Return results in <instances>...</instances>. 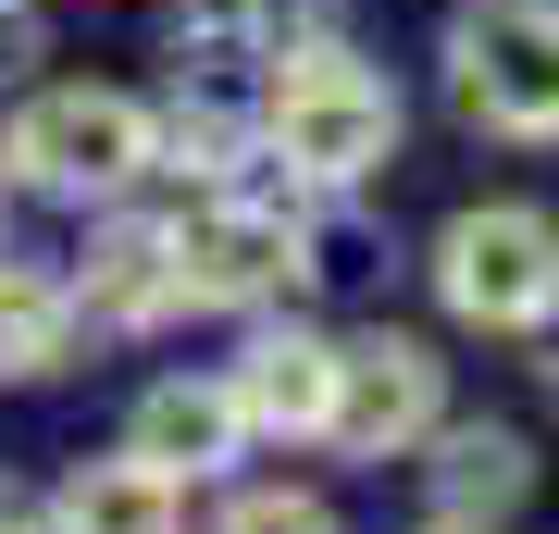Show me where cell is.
I'll return each mask as SVG.
<instances>
[{
  "label": "cell",
  "mask_w": 559,
  "mask_h": 534,
  "mask_svg": "<svg viewBox=\"0 0 559 534\" xmlns=\"http://www.w3.org/2000/svg\"><path fill=\"white\" fill-rule=\"evenodd\" d=\"M274 150H286V175H311V187H360L385 150H399V99H385V75L348 62V50H286Z\"/></svg>",
  "instance_id": "1"
},
{
  "label": "cell",
  "mask_w": 559,
  "mask_h": 534,
  "mask_svg": "<svg viewBox=\"0 0 559 534\" xmlns=\"http://www.w3.org/2000/svg\"><path fill=\"white\" fill-rule=\"evenodd\" d=\"M436 298L485 336H522V323L559 311V224L522 212V199H485L436 237Z\"/></svg>",
  "instance_id": "2"
},
{
  "label": "cell",
  "mask_w": 559,
  "mask_h": 534,
  "mask_svg": "<svg viewBox=\"0 0 559 534\" xmlns=\"http://www.w3.org/2000/svg\"><path fill=\"white\" fill-rule=\"evenodd\" d=\"M448 62L498 138H559V0H473Z\"/></svg>",
  "instance_id": "3"
},
{
  "label": "cell",
  "mask_w": 559,
  "mask_h": 534,
  "mask_svg": "<svg viewBox=\"0 0 559 534\" xmlns=\"http://www.w3.org/2000/svg\"><path fill=\"white\" fill-rule=\"evenodd\" d=\"M13 175H38L62 199H112L150 175V112L124 87H50L38 112L13 124Z\"/></svg>",
  "instance_id": "4"
},
{
  "label": "cell",
  "mask_w": 559,
  "mask_h": 534,
  "mask_svg": "<svg viewBox=\"0 0 559 534\" xmlns=\"http://www.w3.org/2000/svg\"><path fill=\"white\" fill-rule=\"evenodd\" d=\"M323 436L360 448V460H399L436 436V348H411V336H360L336 348V411H323Z\"/></svg>",
  "instance_id": "5"
},
{
  "label": "cell",
  "mask_w": 559,
  "mask_h": 534,
  "mask_svg": "<svg viewBox=\"0 0 559 534\" xmlns=\"http://www.w3.org/2000/svg\"><path fill=\"white\" fill-rule=\"evenodd\" d=\"M286 274H311L286 212H212V224L175 237V298L187 311H249V298H274Z\"/></svg>",
  "instance_id": "6"
},
{
  "label": "cell",
  "mask_w": 559,
  "mask_h": 534,
  "mask_svg": "<svg viewBox=\"0 0 559 534\" xmlns=\"http://www.w3.org/2000/svg\"><path fill=\"white\" fill-rule=\"evenodd\" d=\"M224 385H237L249 436H323V411H336V348L323 336H249V360Z\"/></svg>",
  "instance_id": "7"
},
{
  "label": "cell",
  "mask_w": 559,
  "mask_h": 534,
  "mask_svg": "<svg viewBox=\"0 0 559 534\" xmlns=\"http://www.w3.org/2000/svg\"><path fill=\"white\" fill-rule=\"evenodd\" d=\"M187 522V473H162V460H87L75 485H62V534H175Z\"/></svg>",
  "instance_id": "8"
},
{
  "label": "cell",
  "mask_w": 559,
  "mask_h": 534,
  "mask_svg": "<svg viewBox=\"0 0 559 534\" xmlns=\"http://www.w3.org/2000/svg\"><path fill=\"white\" fill-rule=\"evenodd\" d=\"M249 436L237 385H150L138 397V460H162V473H224Z\"/></svg>",
  "instance_id": "9"
},
{
  "label": "cell",
  "mask_w": 559,
  "mask_h": 534,
  "mask_svg": "<svg viewBox=\"0 0 559 534\" xmlns=\"http://www.w3.org/2000/svg\"><path fill=\"white\" fill-rule=\"evenodd\" d=\"M87 311H112V323L175 311V224H124V237H100V261H87Z\"/></svg>",
  "instance_id": "10"
},
{
  "label": "cell",
  "mask_w": 559,
  "mask_h": 534,
  "mask_svg": "<svg viewBox=\"0 0 559 534\" xmlns=\"http://www.w3.org/2000/svg\"><path fill=\"white\" fill-rule=\"evenodd\" d=\"M535 485V460H522L510 423H460L448 460H436V497H448V522H473V510H510V497Z\"/></svg>",
  "instance_id": "11"
},
{
  "label": "cell",
  "mask_w": 559,
  "mask_h": 534,
  "mask_svg": "<svg viewBox=\"0 0 559 534\" xmlns=\"http://www.w3.org/2000/svg\"><path fill=\"white\" fill-rule=\"evenodd\" d=\"M62 336H75V298L50 274H0V373H50Z\"/></svg>",
  "instance_id": "12"
},
{
  "label": "cell",
  "mask_w": 559,
  "mask_h": 534,
  "mask_svg": "<svg viewBox=\"0 0 559 534\" xmlns=\"http://www.w3.org/2000/svg\"><path fill=\"white\" fill-rule=\"evenodd\" d=\"M224 534H336V522L311 497H249V510H224Z\"/></svg>",
  "instance_id": "13"
},
{
  "label": "cell",
  "mask_w": 559,
  "mask_h": 534,
  "mask_svg": "<svg viewBox=\"0 0 559 534\" xmlns=\"http://www.w3.org/2000/svg\"><path fill=\"white\" fill-rule=\"evenodd\" d=\"M25 62H38V13H25V0H0V75H25Z\"/></svg>",
  "instance_id": "14"
},
{
  "label": "cell",
  "mask_w": 559,
  "mask_h": 534,
  "mask_svg": "<svg viewBox=\"0 0 559 534\" xmlns=\"http://www.w3.org/2000/svg\"><path fill=\"white\" fill-rule=\"evenodd\" d=\"M0 534H25V522H13V510H0Z\"/></svg>",
  "instance_id": "15"
},
{
  "label": "cell",
  "mask_w": 559,
  "mask_h": 534,
  "mask_svg": "<svg viewBox=\"0 0 559 534\" xmlns=\"http://www.w3.org/2000/svg\"><path fill=\"white\" fill-rule=\"evenodd\" d=\"M436 534H473V522H436Z\"/></svg>",
  "instance_id": "16"
}]
</instances>
